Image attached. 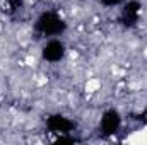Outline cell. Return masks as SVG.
I'll return each instance as SVG.
<instances>
[{"label": "cell", "instance_id": "obj_1", "mask_svg": "<svg viewBox=\"0 0 147 145\" xmlns=\"http://www.w3.org/2000/svg\"><path fill=\"white\" fill-rule=\"evenodd\" d=\"M43 55H45V58H48L50 62H57V60H60L62 55H63V46H62L58 41H50V43L45 46Z\"/></svg>", "mask_w": 147, "mask_h": 145}]
</instances>
